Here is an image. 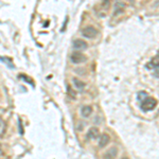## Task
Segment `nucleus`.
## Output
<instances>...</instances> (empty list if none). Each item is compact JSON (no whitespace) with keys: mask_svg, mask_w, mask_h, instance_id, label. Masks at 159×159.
I'll use <instances>...</instances> for the list:
<instances>
[{"mask_svg":"<svg viewBox=\"0 0 159 159\" xmlns=\"http://www.w3.org/2000/svg\"><path fill=\"white\" fill-rule=\"evenodd\" d=\"M6 129H7L6 122H4V120L2 119L1 117H0V137L4 135V133H6Z\"/></svg>","mask_w":159,"mask_h":159,"instance_id":"obj_10","label":"nucleus"},{"mask_svg":"<svg viewBox=\"0 0 159 159\" xmlns=\"http://www.w3.org/2000/svg\"><path fill=\"white\" fill-rule=\"evenodd\" d=\"M0 61H4V63H6L10 68H14L15 67V66L12 64V60H10V58H7V57H0Z\"/></svg>","mask_w":159,"mask_h":159,"instance_id":"obj_12","label":"nucleus"},{"mask_svg":"<svg viewBox=\"0 0 159 159\" xmlns=\"http://www.w3.org/2000/svg\"><path fill=\"white\" fill-rule=\"evenodd\" d=\"M109 141H110V137L107 134H103L100 137V139H99V147L101 148H103L106 147L107 144L109 143Z\"/></svg>","mask_w":159,"mask_h":159,"instance_id":"obj_7","label":"nucleus"},{"mask_svg":"<svg viewBox=\"0 0 159 159\" xmlns=\"http://www.w3.org/2000/svg\"><path fill=\"white\" fill-rule=\"evenodd\" d=\"M118 155V148H110L108 151L103 155V159H115Z\"/></svg>","mask_w":159,"mask_h":159,"instance_id":"obj_5","label":"nucleus"},{"mask_svg":"<svg viewBox=\"0 0 159 159\" xmlns=\"http://www.w3.org/2000/svg\"><path fill=\"white\" fill-rule=\"evenodd\" d=\"M72 82H73V85L75 86V88L78 89V90L82 91L84 88H85V83H84L83 81H81V80H79V79H73V80H72Z\"/></svg>","mask_w":159,"mask_h":159,"instance_id":"obj_9","label":"nucleus"},{"mask_svg":"<svg viewBox=\"0 0 159 159\" xmlns=\"http://www.w3.org/2000/svg\"><path fill=\"white\" fill-rule=\"evenodd\" d=\"M147 97H148V96L147 92H144V91H141L138 93V100H139V101H143Z\"/></svg>","mask_w":159,"mask_h":159,"instance_id":"obj_13","label":"nucleus"},{"mask_svg":"<svg viewBox=\"0 0 159 159\" xmlns=\"http://www.w3.org/2000/svg\"><path fill=\"white\" fill-rule=\"evenodd\" d=\"M151 65H152L153 67H155V68H159V55L155 56V57L151 61Z\"/></svg>","mask_w":159,"mask_h":159,"instance_id":"obj_11","label":"nucleus"},{"mask_svg":"<svg viewBox=\"0 0 159 159\" xmlns=\"http://www.w3.org/2000/svg\"><path fill=\"white\" fill-rule=\"evenodd\" d=\"M156 106H157V100L151 97H147L143 101H141V109L144 111L153 110Z\"/></svg>","mask_w":159,"mask_h":159,"instance_id":"obj_1","label":"nucleus"},{"mask_svg":"<svg viewBox=\"0 0 159 159\" xmlns=\"http://www.w3.org/2000/svg\"><path fill=\"white\" fill-rule=\"evenodd\" d=\"M73 48L76 50H85L87 48V43L83 39H75L73 42Z\"/></svg>","mask_w":159,"mask_h":159,"instance_id":"obj_6","label":"nucleus"},{"mask_svg":"<svg viewBox=\"0 0 159 159\" xmlns=\"http://www.w3.org/2000/svg\"><path fill=\"white\" fill-rule=\"evenodd\" d=\"M121 159H127L126 157H123V158H121Z\"/></svg>","mask_w":159,"mask_h":159,"instance_id":"obj_16","label":"nucleus"},{"mask_svg":"<svg viewBox=\"0 0 159 159\" xmlns=\"http://www.w3.org/2000/svg\"><path fill=\"white\" fill-rule=\"evenodd\" d=\"M92 114V107L89 106V105H85V106H83L81 108V115L82 117L84 118H88L90 117Z\"/></svg>","mask_w":159,"mask_h":159,"instance_id":"obj_8","label":"nucleus"},{"mask_svg":"<svg viewBox=\"0 0 159 159\" xmlns=\"http://www.w3.org/2000/svg\"><path fill=\"white\" fill-rule=\"evenodd\" d=\"M100 137V130L98 127H91L87 133V139L88 140H94L98 139Z\"/></svg>","mask_w":159,"mask_h":159,"instance_id":"obj_4","label":"nucleus"},{"mask_svg":"<svg viewBox=\"0 0 159 159\" xmlns=\"http://www.w3.org/2000/svg\"><path fill=\"white\" fill-rule=\"evenodd\" d=\"M70 61H72L73 64H75V65H79V64L85 63L87 61V57L81 52H73L72 54L70 55Z\"/></svg>","mask_w":159,"mask_h":159,"instance_id":"obj_3","label":"nucleus"},{"mask_svg":"<svg viewBox=\"0 0 159 159\" xmlns=\"http://www.w3.org/2000/svg\"><path fill=\"white\" fill-rule=\"evenodd\" d=\"M3 155V148H2V145L0 144V156Z\"/></svg>","mask_w":159,"mask_h":159,"instance_id":"obj_15","label":"nucleus"},{"mask_svg":"<svg viewBox=\"0 0 159 159\" xmlns=\"http://www.w3.org/2000/svg\"><path fill=\"white\" fill-rule=\"evenodd\" d=\"M158 55H159V51H158Z\"/></svg>","mask_w":159,"mask_h":159,"instance_id":"obj_17","label":"nucleus"},{"mask_svg":"<svg viewBox=\"0 0 159 159\" xmlns=\"http://www.w3.org/2000/svg\"><path fill=\"white\" fill-rule=\"evenodd\" d=\"M67 91L69 92V93H70V96L72 97V98H74V92L72 91V89H71V87H70V86H68V87H67Z\"/></svg>","mask_w":159,"mask_h":159,"instance_id":"obj_14","label":"nucleus"},{"mask_svg":"<svg viewBox=\"0 0 159 159\" xmlns=\"http://www.w3.org/2000/svg\"><path fill=\"white\" fill-rule=\"evenodd\" d=\"M98 30L96 29L94 27H92V25H88V27L84 28L83 31H82V34H83L84 37L86 38H89V39H91V38H94L98 35Z\"/></svg>","mask_w":159,"mask_h":159,"instance_id":"obj_2","label":"nucleus"}]
</instances>
